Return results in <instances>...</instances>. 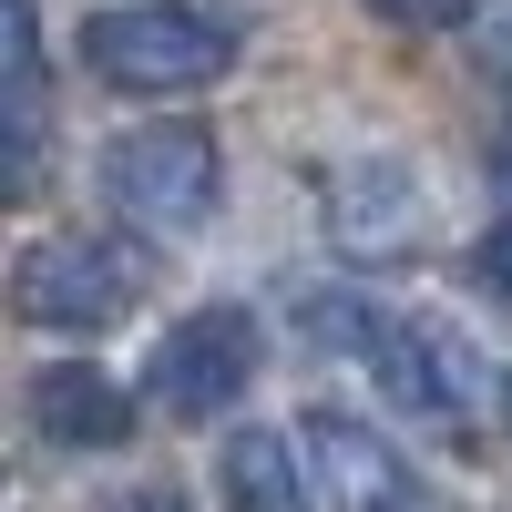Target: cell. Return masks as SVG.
Instances as JSON below:
<instances>
[{
	"label": "cell",
	"instance_id": "6da1fadb",
	"mask_svg": "<svg viewBox=\"0 0 512 512\" xmlns=\"http://www.w3.org/2000/svg\"><path fill=\"white\" fill-rule=\"evenodd\" d=\"M82 72L134 103H185L236 72V41H226V21L175 11V0H113V11L82 21Z\"/></svg>",
	"mask_w": 512,
	"mask_h": 512
},
{
	"label": "cell",
	"instance_id": "8992f818",
	"mask_svg": "<svg viewBox=\"0 0 512 512\" xmlns=\"http://www.w3.org/2000/svg\"><path fill=\"white\" fill-rule=\"evenodd\" d=\"M328 246L349 256V267H390V256L420 246V175L400 154H349L328 164Z\"/></svg>",
	"mask_w": 512,
	"mask_h": 512
},
{
	"label": "cell",
	"instance_id": "52a82bcc",
	"mask_svg": "<svg viewBox=\"0 0 512 512\" xmlns=\"http://www.w3.org/2000/svg\"><path fill=\"white\" fill-rule=\"evenodd\" d=\"M308 482H318V512H431L420 502V472L349 410H308Z\"/></svg>",
	"mask_w": 512,
	"mask_h": 512
},
{
	"label": "cell",
	"instance_id": "5bb4252c",
	"mask_svg": "<svg viewBox=\"0 0 512 512\" xmlns=\"http://www.w3.org/2000/svg\"><path fill=\"white\" fill-rule=\"evenodd\" d=\"M123 512H185L175 492H134V502H123Z\"/></svg>",
	"mask_w": 512,
	"mask_h": 512
},
{
	"label": "cell",
	"instance_id": "7a4b0ae2",
	"mask_svg": "<svg viewBox=\"0 0 512 512\" xmlns=\"http://www.w3.org/2000/svg\"><path fill=\"white\" fill-rule=\"evenodd\" d=\"M134 297H144V256L113 246V236H93V226L31 236L21 267H11V308L31 328H52V338H103V328L134 318Z\"/></svg>",
	"mask_w": 512,
	"mask_h": 512
},
{
	"label": "cell",
	"instance_id": "9c48e42d",
	"mask_svg": "<svg viewBox=\"0 0 512 512\" xmlns=\"http://www.w3.org/2000/svg\"><path fill=\"white\" fill-rule=\"evenodd\" d=\"M216 502L226 512H308L318 482H308V441H287V431H226L216 441Z\"/></svg>",
	"mask_w": 512,
	"mask_h": 512
},
{
	"label": "cell",
	"instance_id": "3957f363",
	"mask_svg": "<svg viewBox=\"0 0 512 512\" xmlns=\"http://www.w3.org/2000/svg\"><path fill=\"white\" fill-rule=\"evenodd\" d=\"M103 205L134 236H195L226 205V154L205 123H134L103 154Z\"/></svg>",
	"mask_w": 512,
	"mask_h": 512
},
{
	"label": "cell",
	"instance_id": "ba28073f",
	"mask_svg": "<svg viewBox=\"0 0 512 512\" xmlns=\"http://www.w3.org/2000/svg\"><path fill=\"white\" fill-rule=\"evenodd\" d=\"M31 431L52 451H123V441H134V390H123L113 369L62 359V369L31 379Z\"/></svg>",
	"mask_w": 512,
	"mask_h": 512
},
{
	"label": "cell",
	"instance_id": "8fae6325",
	"mask_svg": "<svg viewBox=\"0 0 512 512\" xmlns=\"http://www.w3.org/2000/svg\"><path fill=\"white\" fill-rule=\"evenodd\" d=\"M379 21H400V31H451L461 21V0H369Z\"/></svg>",
	"mask_w": 512,
	"mask_h": 512
},
{
	"label": "cell",
	"instance_id": "277c9868",
	"mask_svg": "<svg viewBox=\"0 0 512 512\" xmlns=\"http://www.w3.org/2000/svg\"><path fill=\"white\" fill-rule=\"evenodd\" d=\"M246 379H256V318L246 308H185L144 359V400L164 420H226L246 400Z\"/></svg>",
	"mask_w": 512,
	"mask_h": 512
},
{
	"label": "cell",
	"instance_id": "5b68a950",
	"mask_svg": "<svg viewBox=\"0 0 512 512\" xmlns=\"http://www.w3.org/2000/svg\"><path fill=\"white\" fill-rule=\"evenodd\" d=\"M369 369H379V390H390L410 420H472L492 400V369H482V349L451 318H379Z\"/></svg>",
	"mask_w": 512,
	"mask_h": 512
},
{
	"label": "cell",
	"instance_id": "7c38bea8",
	"mask_svg": "<svg viewBox=\"0 0 512 512\" xmlns=\"http://www.w3.org/2000/svg\"><path fill=\"white\" fill-rule=\"evenodd\" d=\"M472 267H482V287H492V297H512V216L482 236V256H472Z\"/></svg>",
	"mask_w": 512,
	"mask_h": 512
},
{
	"label": "cell",
	"instance_id": "4fadbf2b",
	"mask_svg": "<svg viewBox=\"0 0 512 512\" xmlns=\"http://www.w3.org/2000/svg\"><path fill=\"white\" fill-rule=\"evenodd\" d=\"M492 195H502V205H512V113H502V123H492Z\"/></svg>",
	"mask_w": 512,
	"mask_h": 512
},
{
	"label": "cell",
	"instance_id": "9a60e30c",
	"mask_svg": "<svg viewBox=\"0 0 512 512\" xmlns=\"http://www.w3.org/2000/svg\"><path fill=\"white\" fill-rule=\"evenodd\" d=\"M502 420H512V369H502Z\"/></svg>",
	"mask_w": 512,
	"mask_h": 512
},
{
	"label": "cell",
	"instance_id": "30bf717a",
	"mask_svg": "<svg viewBox=\"0 0 512 512\" xmlns=\"http://www.w3.org/2000/svg\"><path fill=\"white\" fill-rule=\"evenodd\" d=\"M11 164H41V11L11 0Z\"/></svg>",
	"mask_w": 512,
	"mask_h": 512
}]
</instances>
